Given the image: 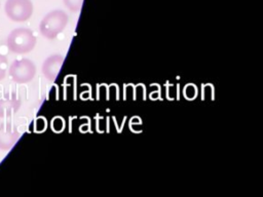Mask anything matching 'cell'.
<instances>
[{"mask_svg":"<svg viewBox=\"0 0 263 197\" xmlns=\"http://www.w3.org/2000/svg\"><path fill=\"white\" fill-rule=\"evenodd\" d=\"M7 66H8V62L6 56L0 53V80H2L6 75Z\"/></svg>","mask_w":263,"mask_h":197,"instance_id":"9","label":"cell"},{"mask_svg":"<svg viewBox=\"0 0 263 197\" xmlns=\"http://www.w3.org/2000/svg\"><path fill=\"white\" fill-rule=\"evenodd\" d=\"M22 102L15 96V94H11L10 96L0 98V118L9 117L14 114L21 108Z\"/></svg>","mask_w":263,"mask_h":197,"instance_id":"7","label":"cell"},{"mask_svg":"<svg viewBox=\"0 0 263 197\" xmlns=\"http://www.w3.org/2000/svg\"><path fill=\"white\" fill-rule=\"evenodd\" d=\"M17 129L9 123L0 125V150H9L18 139Z\"/></svg>","mask_w":263,"mask_h":197,"instance_id":"6","label":"cell"},{"mask_svg":"<svg viewBox=\"0 0 263 197\" xmlns=\"http://www.w3.org/2000/svg\"><path fill=\"white\" fill-rule=\"evenodd\" d=\"M4 10L9 19L26 22L33 13V4L31 0H6Z\"/></svg>","mask_w":263,"mask_h":197,"instance_id":"4","label":"cell"},{"mask_svg":"<svg viewBox=\"0 0 263 197\" xmlns=\"http://www.w3.org/2000/svg\"><path fill=\"white\" fill-rule=\"evenodd\" d=\"M63 2L65 6L73 12L79 11L83 4V0H63Z\"/></svg>","mask_w":263,"mask_h":197,"instance_id":"8","label":"cell"},{"mask_svg":"<svg viewBox=\"0 0 263 197\" xmlns=\"http://www.w3.org/2000/svg\"><path fill=\"white\" fill-rule=\"evenodd\" d=\"M36 45V37L28 28H16L7 37V47L14 53H27Z\"/></svg>","mask_w":263,"mask_h":197,"instance_id":"1","label":"cell"},{"mask_svg":"<svg viewBox=\"0 0 263 197\" xmlns=\"http://www.w3.org/2000/svg\"><path fill=\"white\" fill-rule=\"evenodd\" d=\"M36 74V66L29 58L15 60L9 67V75L12 81L24 84L31 81Z\"/></svg>","mask_w":263,"mask_h":197,"instance_id":"3","label":"cell"},{"mask_svg":"<svg viewBox=\"0 0 263 197\" xmlns=\"http://www.w3.org/2000/svg\"><path fill=\"white\" fill-rule=\"evenodd\" d=\"M69 21L68 14L60 9L48 12L40 22L39 31L47 39L55 38L67 26Z\"/></svg>","mask_w":263,"mask_h":197,"instance_id":"2","label":"cell"},{"mask_svg":"<svg viewBox=\"0 0 263 197\" xmlns=\"http://www.w3.org/2000/svg\"><path fill=\"white\" fill-rule=\"evenodd\" d=\"M64 63V56L61 54H52L45 58L42 64V74L49 81H54L61 71Z\"/></svg>","mask_w":263,"mask_h":197,"instance_id":"5","label":"cell"}]
</instances>
